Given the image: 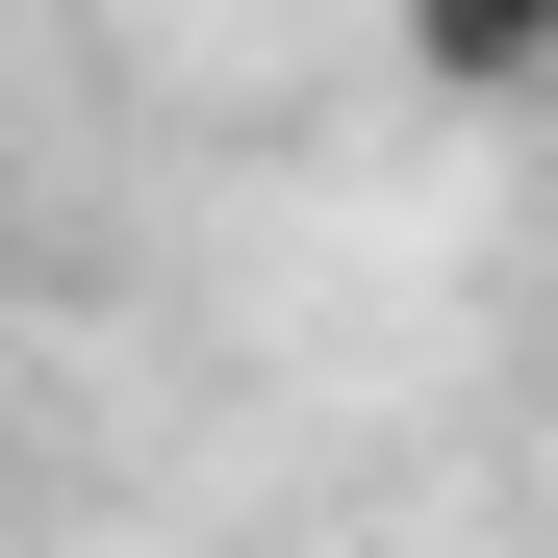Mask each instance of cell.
<instances>
[{
  "mask_svg": "<svg viewBox=\"0 0 558 558\" xmlns=\"http://www.w3.org/2000/svg\"><path fill=\"white\" fill-rule=\"evenodd\" d=\"M407 76H457V102H533V76H558V0H407Z\"/></svg>",
  "mask_w": 558,
  "mask_h": 558,
  "instance_id": "6da1fadb",
  "label": "cell"
}]
</instances>
